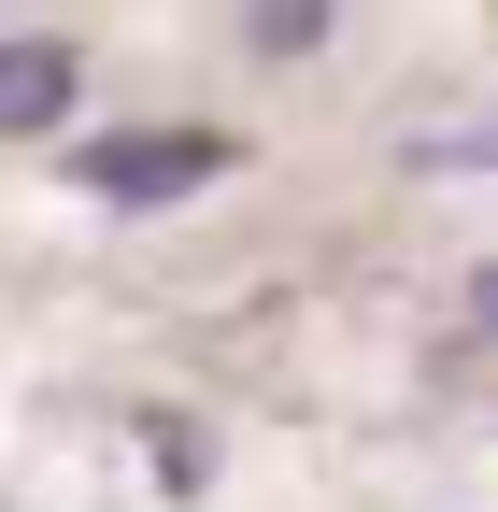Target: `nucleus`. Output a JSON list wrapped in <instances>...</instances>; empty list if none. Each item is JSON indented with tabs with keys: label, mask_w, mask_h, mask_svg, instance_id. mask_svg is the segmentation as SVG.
Returning <instances> with one entry per match:
<instances>
[{
	"label": "nucleus",
	"mask_w": 498,
	"mask_h": 512,
	"mask_svg": "<svg viewBox=\"0 0 498 512\" xmlns=\"http://www.w3.org/2000/svg\"><path fill=\"white\" fill-rule=\"evenodd\" d=\"M200 171H228L214 128H129V143H86V185H100V200H185Z\"/></svg>",
	"instance_id": "obj_1"
},
{
	"label": "nucleus",
	"mask_w": 498,
	"mask_h": 512,
	"mask_svg": "<svg viewBox=\"0 0 498 512\" xmlns=\"http://www.w3.org/2000/svg\"><path fill=\"white\" fill-rule=\"evenodd\" d=\"M57 114H72V43H57V29H15V43H0V128L29 143V128H57Z\"/></svg>",
	"instance_id": "obj_2"
},
{
	"label": "nucleus",
	"mask_w": 498,
	"mask_h": 512,
	"mask_svg": "<svg viewBox=\"0 0 498 512\" xmlns=\"http://www.w3.org/2000/svg\"><path fill=\"white\" fill-rule=\"evenodd\" d=\"M484 328H498V271H484Z\"/></svg>",
	"instance_id": "obj_3"
}]
</instances>
